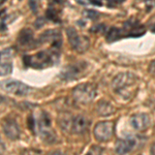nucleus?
I'll list each match as a JSON object with an SVG mask.
<instances>
[{
    "instance_id": "nucleus-1",
    "label": "nucleus",
    "mask_w": 155,
    "mask_h": 155,
    "mask_svg": "<svg viewBox=\"0 0 155 155\" xmlns=\"http://www.w3.org/2000/svg\"><path fill=\"white\" fill-rule=\"evenodd\" d=\"M57 62V56L55 52L41 51L34 55H26L24 56V63L27 66L33 68H45L52 66Z\"/></svg>"
},
{
    "instance_id": "nucleus-2",
    "label": "nucleus",
    "mask_w": 155,
    "mask_h": 155,
    "mask_svg": "<svg viewBox=\"0 0 155 155\" xmlns=\"http://www.w3.org/2000/svg\"><path fill=\"white\" fill-rule=\"evenodd\" d=\"M34 128L38 130L39 136L47 143H52L56 140L55 132L51 127L50 119L45 112L41 111L37 114V118L34 119Z\"/></svg>"
},
{
    "instance_id": "nucleus-3",
    "label": "nucleus",
    "mask_w": 155,
    "mask_h": 155,
    "mask_svg": "<svg viewBox=\"0 0 155 155\" xmlns=\"http://www.w3.org/2000/svg\"><path fill=\"white\" fill-rule=\"evenodd\" d=\"M90 120L82 115L69 117V119H62L61 126L63 129L74 134H82L88 129Z\"/></svg>"
},
{
    "instance_id": "nucleus-4",
    "label": "nucleus",
    "mask_w": 155,
    "mask_h": 155,
    "mask_svg": "<svg viewBox=\"0 0 155 155\" xmlns=\"http://www.w3.org/2000/svg\"><path fill=\"white\" fill-rule=\"evenodd\" d=\"M97 94L96 87L93 84L84 83L81 85H78L72 90V97L79 104H89L95 98Z\"/></svg>"
},
{
    "instance_id": "nucleus-5",
    "label": "nucleus",
    "mask_w": 155,
    "mask_h": 155,
    "mask_svg": "<svg viewBox=\"0 0 155 155\" xmlns=\"http://www.w3.org/2000/svg\"><path fill=\"white\" fill-rule=\"evenodd\" d=\"M66 35L67 39H68L69 45L71 46V48L76 50L79 53H83V52L87 51L89 49L90 41L86 36L80 35L78 33V31L72 27H68L66 29Z\"/></svg>"
},
{
    "instance_id": "nucleus-6",
    "label": "nucleus",
    "mask_w": 155,
    "mask_h": 155,
    "mask_svg": "<svg viewBox=\"0 0 155 155\" xmlns=\"http://www.w3.org/2000/svg\"><path fill=\"white\" fill-rule=\"evenodd\" d=\"M137 81V77L136 74H131V72H121V74H117L114 78L112 87H113L114 91L118 92V93H122L128 87L136 84Z\"/></svg>"
},
{
    "instance_id": "nucleus-7",
    "label": "nucleus",
    "mask_w": 155,
    "mask_h": 155,
    "mask_svg": "<svg viewBox=\"0 0 155 155\" xmlns=\"http://www.w3.org/2000/svg\"><path fill=\"white\" fill-rule=\"evenodd\" d=\"M114 134V123L112 121L98 122L94 127V136L99 142H109Z\"/></svg>"
},
{
    "instance_id": "nucleus-8",
    "label": "nucleus",
    "mask_w": 155,
    "mask_h": 155,
    "mask_svg": "<svg viewBox=\"0 0 155 155\" xmlns=\"http://www.w3.org/2000/svg\"><path fill=\"white\" fill-rule=\"evenodd\" d=\"M87 63L86 62H78V63L69 64L60 74V78L65 81H71V80H76L83 72L86 71Z\"/></svg>"
},
{
    "instance_id": "nucleus-9",
    "label": "nucleus",
    "mask_w": 155,
    "mask_h": 155,
    "mask_svg": "<svg viewBox=\"0 0 155 155\" xmlns=\"http://www.w3.org/2000/svg\"><path fill=\"white\" fill-rule=\"evenodd\" d=\"M3 88L5 91L18 96H25L30 92L31 88L26 84L22 83L17 80H7L3 83Z\"/></svg>"
},
{
    "instance_id": "nucleus-10",
    "label": "nucleus",
    "mask_w": 155,
    "mask_h": 155,
    "mask_svg": "<svg viewBox=\"0 0 155 155\" xmlns=\"http://www.w3.org/2000/svg\"><path fill=\"white\" fill-rule=\"evenodd\" d=\"M51 42L52 46L60 48L61 46V34L58 30H47L39 36L38 42L44 44V42Z\"/></svg>"
},
{
    "instance_id": "nucleus-11",
    "label": "nucleus",
    "mask_w": 155,
    "mask_h": 155,
    "mask_svg": "<svg viewBox=\"0 0 155 155\" xmlns=\"http://www.w3.org/2000/svg\"><path fill=\"white\" fill-rule=\"evenodd\" d=\"M149 122L148 115L143 113L136 114L130 118V125L132 126V128L137 131L146 130L149 126Z\"/></svg>"
},
{
    "instance_id": "nucleus-12",
    "label": "nucleus",
    "mask_w": 155,
    "mask_h": 155,
    "mask_svg": "<svg viewBox=\"0 0 155 155\" xmlns=\"http://www.w3.org/2000/svg\"><path fill=\"white\" fill-rule=\"evenodd\" d=\"M3 130L7 137L11 140H18L20 137V128L16 120L6 119L3 122Z\"/></svg>"
},
{
    "instance_id": "nucleus-13",
    "label": "nucleus",
    "mask_w": 155,
    "mask_h": 155,
    "mask_svg": "<svg viewBox=\"0 0 155 155\" xmlns=\"http://www.w3.org/2000/svg\"><path fill=\"white\" fill-rule=\"evenodd\" d=\"M136 140L134 137H126V139L120 140L117 143L116 146V152L119 155H125L131 151L136 146Z\"/></svg>"
},
{
    "instance_id": "nucleus-14",
    "label": "nucleus",
    "mask_w": 155,
    "mask_h": 155,
    "mask_svg": "<svg viewBox=\"0 0 155 155\" xmlns=\"http://www.w3.org/2000/svg\"><path fill=\"white\" fill-rule=\"evenodd\" d=\"M33 41V32L31 29L25 28L19 34V44L22 47H30L29 45Z\"/></svg>"
},
{
    "instance_id": "nucleus-15",
    "label": "nucleus",
    "mask_w": 155,
    "mask_h": 155,
    "mask_svg": "<svg viewBox=\"0 0 155 155\" xmlns=\"http://www.w3.org/2000/svg\"><path fill=\"white\" fill-rule=\"evenodd\" d=\"M96 111L101 116H110L115 112V107L109 101H101L97 104Z\"/></svg>"
},
{
    "instance_id": "nucleus-16",
    "label": "nucleus",
    "mask_w": 155,
    "mask_h": 155,
    "mask_svg": "<svg viewBox=\"0 0 155 155\" xmlns=\"http://www.w3.org/2000/svg\"><path fill=\"white\" fill-rule=\"evenodd\" d=\"M121 37H122V30L117 28V27H112L107 34V41L109 42L116 41L119 38H121Z\"/></svg>"
},
{
    "instance_id": "nucleus-17",
    "label": "nucleus",
    "mask_w": 155,
    "mask_h": 155,
    "mask_svg": "<svg viewBox=\"0 0 155 155\" xmlns=\"http://www.w3.org/2000/svg\"><path fill=\"white\" fill-rule=\"evenodd\" d=\"M12 63L8 61H4L0 63V76H6L12 72Z\"/></svg>"
},
{
    "instance_id": "nucleus-18",
    "label": "nucleus",
    "mask_w": 155,
    "mask_h": 155,
    "mask_svg": "<svg viewBox=\"0 0 155 155\" xmlns=\"http://www.w3.org/2000/svg\"><path fill=\"white\" fill-rule=\"evenodd\" d=\"M84 16L91 20H95L99 17V14L98 12L93 11V9H86V11H84Z\"/></svg>"
},
{
    "instance_id": "nucleus-19",
    "label": "nucleus",
    "mask_w": 155,
    "mask_h": 155,
    "mask_svg": "<svg viewBox=\"0 0 155 155\" xmlns=\"http://www.w3.org/2000/svg\"><path fill=\"white\" fill-rule=\"evenodd\" d=\"M101 151L102 150H101V147L94 146L89 150L88 153H87L86 155H101Z\"/></svg>"
},
{
    "instance_id": "nucleus-20",
    "label": "nucleus",
    "mask_w": 155,
    "mask_h": 155,
    "mask_svg": "<svg viewBox=\"0 0 155 155\" xmlns=\"http://www.w3.org/2000/svg\"><path fill=\"white\" fill-rule=\"evenodd\" d=\"M47 17H48L50 20L54 21V22L58 21V18H57L56 14H55V12L52 11V9H48V11H47Z\"/></svg>"
},
{
    "instance_id": "nucleus-21",
    "label": "nucleus",
    "mask_w": 155,
    "mask_h": 155,
    "mask_svg": "<svg viewBox=\"0 0 155 155\" xmlns=\"http://www.w3.org/2000/svg\"><path fill=\"white\" fill-rule=\"evenodd\" d=\"M149 72L152 74V76H155V59L151 62V63H150V65H149Z\"/></svg>"
},
{
    "instance_id": "nucleus-22",
    "label": "nucleus",
    "mask_w": 155,
    "mask_h": 155,
    "mask_svg": "<svg viewBox=\"0 0 155 155\" xmlns=\"http://www.w3.org/2000/svg\"><path fill=\"white\" fill-rule=\"evenodd\" d=\"M30 7H31L32 12H33L34 14H36V12H37V4H36V2L34 1V0H30Z\"/></svg>"
},
{
    "instance_id": "nucleus-23",
    "label": "nucleus",
    "mask_w": 155,
    "mask_h": 155,
    "mask_svg": "<svg viewBox=\"0 0 155 155\" xmlns=\"http://www.w3.org/2000/svg\"><path fill=\"white\" fill-rule=\"evenodd\" d=\"M102 27H104V24H101V25H97V26L95 27H93V28L91 29V31H93V32H99V31H101L102 29Z\"/></svg>"
},
{
    "instance_id": "nucleus-24",
    "label": "nucleus",
    "mask_w": 155,
    "mask_h": 155,
    "mask_svg": "<svg viewBox=\"0 0 155 155\" xmlns=\"http://www.w3.org/2000/svg\"><path fill=\"white\" fill-rule=\"evenodd\" d=\"M4 152H5V146H4V143L2 142V140L0 139V155H3Z\"/></svg>"
},
{
    "instance_id": "nucleus-25",
    "label": "nucleus",
    "mask_w": 155,
    "mask_h": 155,
    "mask_svg": "<svg viewBox=\"0 0 155 155\" xmlns=\"http://www.w3.org/2000/svg\"><path fill=\"white\" fill-rule=\"evenodd\" d=\"M89 2H91V3L94 4V5H98V6L101 5V2L99 1V0H89Z\"/></svg>"
},
{
    "instance_id": "nucleus-26",
    "label": "nucleus",
    "mask_w": 155,
    "mask_h": 155,
    "mask_svg": "<svg viewBox=\"0 0 155 155\" xmlns=\"http://www.w3.org/2000/svg\"><path fill=\"white\" fill-rule=\"evenodd\" d=\"M38 25H39V27H41L42 25H44V20H42V19H38V20H37V22L35 23V26L38 27Z\"/></svg>"
},
{
    "instance_id": "nucleus-27",
    "label": "nucleus",
    "mask_w": 155,
    "mask_h": 155,
    "mask_svg": "<svg viewBox=\"0 0 155 155\" xmlns=\"http://www.w3.org/2000/svg\"><path fill=\"white\" fill-rule=\"evenodd\" d=\"M151 154L155 155V142H154L153 145H152V147H151Z\"/></svg>"
},
{
    "instance_id": "nucleus-28",
    "label": "nucleus",
    "mask_w": 155,
    "mask_h": 155,
    "mask_svg": "<svg viewBox=\"0 0 155 155\" xmlns=\"http://www.w3.org/2000/svg\"><path fill=\"white\" fill-rule=\"evenodd\" d=\"M52 155H62V153H60V152H54Z\"/></svg>"
},
{
    "instance_id": "nucleus-29",
    "label": "nucleus",
    "mask_w": 155,
    "mask_h": 155,
    "mask_svg": "<svg viewBox=\"0 0 155 155\" xmlns=\"http://www.w3.org/2000/svg\"><path fill=\"white\" fill-rule=\"evenodd\" d=\"M152 31H153V32H155V25H153V26H152Z\"/></svg>"
}]
</instances>
